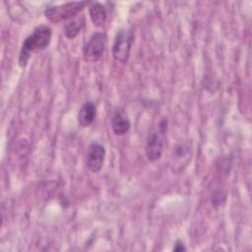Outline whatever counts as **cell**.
<instances>
[{"label": "cell", "mask_w": 252, "mask_h": 252, "mask_svg": "<svg viewBox=\"0 0 252 252\" xmlns=\"http://www.w3.org/2000/svg\"><path fill=\"white\" fill-rule=\"evenodd\" d=\"M52 38V30L50 27L41 25L33 29L22 43L19 54V66L25 68L32 52L41 51L48 47Z\"/></svg>", "instance_id": "1"}, {"label": "cell", "mask_w": 252, "mask_h": 252, "mask_svg": "<svg viewBox=\"0 0 252 252\" xmlns=\"http://www.w3.org/2000/svg\"><path fill=\"white\" fill-rule=\"evenodd\" d=\"M211 202L212 205L214 207H220L224 204L225 202V194H223L221 191L220 190H216L213 194H212V198H211Z\"/></svg>", "instance_id": "11"}, {"label": "cell", "mask_w": 252, "mask_h": 252, "mask_svg": "<svg viewBox=\"0 0 252 252\" xmlns=\"http://www.w3.org/2000/svg\"><path fill=\"white\" fill-rule=\"evenodd\" d=\"M172 250L175 252H183V251H186V247H185L184 243L180 239H178L174 242V246H173Z\"/></svg>", "instance_id": "13"}, {"label": "cell", "mask_w": 252, "mask_h": 252, "mask_svg": "<svg viewBox=\"0 0 252 252\" xmlns=\"http://www.w3.org/2000/svg\"><path fill=\"white\" fill-rule=\"evenodd\" d=\"M134 42V32L132 29H120L115 35L112 45V57L115 61L126 64Z\"/></svg>", "instance_id": "4"}, {"label": "cell", "mask_w": 252, "mask_h": 252, "mask_svg": "<svg viewBox=\"0 0 252 252\" xmlns=\"http://www.w3.org/2000/svg\"><path fill=\"white\" fill-rule=\"evenodd\" d=\"M96 117V105L94 102L89 100L86 101L78 112V123L81 127H90Z\"/></svg>", "instance_id": "8"}, {"label": "cell", "mask_w": 252, "mask_h": 252, "mask_svg": "<svg viewBox=\"0 0 252 252\" xmlns=\"http://www.w3.org/2000/svg\"><path fill=\"white\" fill-rule=\"evenodd\" d=\"M106 34L102 32H94L83 47L84 59L88 62H95L101 58L106 47Z\"/></svg>", "instance_id": "5"}, {"label": "cell", "mask_w": 252, "mask_h": 252, "mask_svg": "<svg viewBox=\"0 0 252 252\" xmlns=\"http://www.w3.org/2000/svg\"><path fill=\"white\" fill-rule=\"evenodd\" d=\"M105 148L99 142H92L87 150L86 164L90 171L96 173L99 172L103 166L105 158Z\"/></svg>", "instance_id": "6"}, {"label": "cell", "mask_w": 252, "mask_h": 252, "mask_svg": "<svg viewBox=\"0 0 252 252\" xmlns=\"http://www.w3.org/2000/svg\"><path fill=\"white\" fill-rule=\"evenodd\" d=\"M90 3L91 2L88 1H75L67 2L61 5L50 6L44 10V16L51 23L57 24L63 21L67 22L77 17Z\"/></svg>", "instance_id": "3"}, {"label": "cell", "mask_w": 252, "mask_h": 252, "mask_svg": "<svg viewBox=\"0 0 252 252\" xmlns=\"http://www.w3.org/2000/svg\"><path fill=\"white\" fill-rule=\"evenodd\" d=\"M167 119L163 118L159 121L157 129H152L146 140L145 152L147 158L155 162L158 160L163 153V145H164V136L167 131Z\"/></svg>", "instance_id": "2"}, {"label": "cell", "mask_w": 252, "mask_h": 252, "mask_svg": "<svg viewBox=\"0 0 252 252\" xmlns=\"http://www.w3.org/2000/svg\"><path fill=\"white\" fill-rule=\"evenodd\" d=\"M188 150H189V148L186 144H184V143L181 144L180 143V144L176 145L175 148L173 149V154L177 158H182V157L186 156V154L188 153Z\"/></svg>", "instance_id": "12"}, {"label": "cell", "mask_w": 252, "mask_h": 252, "mask_svg": "<svg viewBox=\"0 0 252 252\" xmlns=\"http://www.w3.org/2000/svg\"><path fill=\"white\" fill-rule=\"evenodd\" d=\"M85 26V18L83 16H77L64 24L63 32L69 39L75 38Z\"/></svg>", "instance_id": "10"}, {"label": "cell", "mask_w": 252, "mask_h": 252, "mask_svg": "<svg viewBox=\"0 0 252 252\" xmlns=\"http://www.w3.org/2000/svg\"><path fill=\"white\" fill-rule=\"evenodd\" d=\"M89 14L91 21L94 27H101L107 18L105 7L99 2H91L89 6Z\"/></svg>", "instance_id": "9"}, {"label": "cell", "mask_w": 252, "mask_h": 252, "mask_svg": "<svg viewBox=\"0 0 252 252\" xmlns=\"http://www.w3.org/2000/svg\"><path fill=\"white\" fill-rule=\"evenodd\" d=\"M131 128V121L127 112L122 109H116L111 116V129L116 136H124Z\"/></svg>", "instance_id": "7"}]
</instances>
